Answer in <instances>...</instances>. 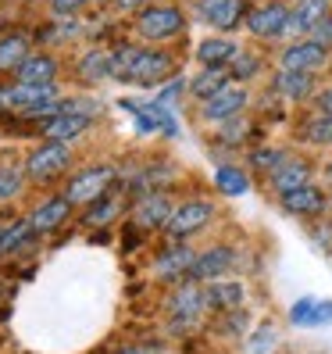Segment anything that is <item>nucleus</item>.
<instances>
[{"instance_id": "a211bd4d", "label": "nucleus", "mask_w": 332, "mask_h": 354, "mask_svg": "<svg viewBox=\"0 0 332 354\" xmlns=\"http://www.w3.org/2000/svg\"><path fill=\"white\" fill-rule=\"evenodd\" d=\"M236 57V47H233V39H225V36H211V39H204V44L197 47V61L204 68H218L225 65V61H233Z\"/></svg>"}, {"instance_id": "4c0bfd02", "label": "nucleus", "mask_w": 332, "mask_h": 354, "mask_svg": "<svg viewBox=\"0 0 332 354\" xmlns=\"http://www.w3.org/2000/svg\"><path fill=\"white\" fill-rule=\"evenodd\" d=\"M318 104H322V111H325V115H332V86H325V90L318 93Z\"/></svg>"}, {"instance_id": "f3484780", "label": "nucleus", "mask_w": 332, "mask_h": 354, "mask_svg": "<svg viewBox=\"0 0 332 354\" xmlns=\"http://www.w3.org/2000/svg\"><path fill=\"white\" fill-rule=\"evenodd\" d=\"M29 57V39L22 32H11L0 39V72H18Z\"/></svg>"}, {"instance_id": "39448f33", "label": "nucleus", "mask_w": 332, "mask_h": 354, "mask_svg": "<svg viewBox=\"0 0 332 354\" xmlns=\"http://www.w3.org/2000/svg\"><path fill=\"white\" fill-rule=\"evenodd\" d=\"M243 8H246L243 0H197V18L218 32H229L243 22V15H246Z\"/></svg>"}, {"instance_id": "aec40b11", "label": "nucleus", "mask_w": 332, "mask_h": 354, "mask_svg": "<svg viewBox=\"0 0 332 354\" xmlns=\"http://www.w3.org/2000/svg\"><path fill=\"white\" fill-rule=\"evenodd\" d=\"M275 90L289 100H304L315 93V79H311V72H279Z\"/></svg>"}, {"instance_id": "b1692460", "label": "nucleus", "mask_w": 332, "mask_h": 354, "mask_svg": "<svg viewBox=\"0 0 332 354\" xmlns=\"http://www.w3.org/2000/svg\"><path fill=\"white\" fill-rule=\"evenodd\" d=\"M215 186L229 197H243L246 190H251V179H246L240 169H233V165H222V169L215 172Z\"/></svg>"}, {"instance_id": "f8f14e48", "label": "nucleus", "mask_w": 332, "mask_h": 354, "mask_svg": "<svg viewBox=\"0 0 332 354\" xmlns=\"http://www.w3.org/2000/svg\"><path fill=\"white\" fill-rule=\"evenodd\" d=\"M57 79V61L50 54H29L26 65L18 68V82H29V86H54Z\"/></svg>"}, {"instance_id": "4468645a", "label": "nucleus", "mask_w": 332, "mask_h": 354, "mask_svg": "<svg viewBox=\"0 0 332 354\" xmlns=\"http://www.w3.org/2000/svg\"><path fill=\"white\" fill-rule=\"evenodd\" d=\"M282 207H286L289 215H304V218L322 215V212H325V194L315 190V186H304V190L286 194V197H282Z\"/></svg>"}, {"instance_id": "e433bc0d", "label": "nucleus", "mask_w": 332, "mask_h": 354, "mask_svg": "<svg viewBox=\"0 0 332 354\" xmlns=\"http://www.w3.org/2000/svg\"><path fill=\"white\" fill-rule=\"evenodd\" d=\"M315 326H332V301H318V308H315Z\"/></svg>"}, {"instance_id": "72a5a7b5", "label": "nucleus", "mask_w": 332, "mask_h": 354, "mask_svg": "<svg viewBox=\"0 0 332 354\" xmlns=\"http://www.w3.org/2000/svg\"><path fill=\"white\" fill-rule=\"evenodd\" d=\"M257 72V57H251V54H240L236 57V68H233V75L236 79H251Z\"/></svg>"}, {"instance_id": "1a4fd4ad", "label": "nucleus", "mask_w": 332, "mask_h": 354, "mask_svg": "<svg viewBox=\"0 0 332 354\" xmlns=\"http://www.w3.org/2000/svg\"><path fill=\"white\" fill-rule=\"evenodd\" d=\"M243 104H246V93H243L240 86H222L215 97H207V100L200 104V115H204L207 122H225V118L240 115Z\"/></svg>"}, {"instance_id": "6ab92c4d", "label": "nucleus", "mask_w": 332, "mask_h": 354, "mask_svg": "<svg viewBox=\"0 0 332 354\" xmlns=\"http://www.w3.org/2000/svg\"><path fill=\"white\" fill-rule=\"evenodd\" d=\"M307 179H311V172H307L304 161H286L279 172H272V183H275V190H279L282 197L293 194V190H304Z\"/></svg>"}, {"instance_id": "9b49d317", "label": "nucleus", "mask_w": 332, "mask_h": 354, "mask_svg": "<svg viewBox=\"0 0 332 354\" xmlns=\"http://www.w3.org/2000/svg\"><path fill=\"white\" fill-rule=\"evenodd\" d=\"M322 18H329V0H300L297 11H289V22L282 36H304L311 32Z\"/></svg>"}, {"instance_id": "7c9ffc66", "label": "nucleus", "mask_w": 332, "mask_h": 354, "mask_svg": "<svg viewBox=\"0 0 332 354\" xmlns=\"http://www.w3.org/2000/svg\"><path fill=\"white\" fill-rule=\"evenodd\" d=\"M18 190H22V176L14 169H0V201L18 197Z\"/></svg>"}, {"instance_id": "4be33fe9", "label": "nucleus", "mask_w": 332, "mask_h": 354, "mask_svg": "<svg viewBox=\"0 0 332 354\" xmlns=\"http://www.w3.org/2000/svg\"><path fill=\"white\" fill-rule=\"evenodd\" d=\"M204 304L236 311V308L243 304V286H240V283H215L211 290H204Z\"/></svg>"}, {"instance_id": "7ed1b4c3", "label": "nucleus", "mask_w": 332, "mask_h": 354, "mask_svg": "<svg viewBox=\"0 0 332 354\" xmlns=\"http://www.w3.org/2000/svg\"><path fill=\"white\" fill-rule=\"evenodd\" d=\"M168 75H172V57L168 54H161V50H139L126 82H136V86H161Z\"/></svg>"}, {"instance_id": "c85d7f7f", "label": "nucleus", "mask_w": 332, "mask_h": 354, "mask_svg": "<svg viewBox=\"0 0 332 354\" xmlns=\"http://www.w3.org/2000/svg\"><path fill=\"white\" fill-rule=\"evenodd\" d=\"M275 329H268V326H261L254 337H246V354H268V351H275Z\"/></svg>"}, {"instance_id": "79ce46f5", "label": "nucleus", "mask_w": 332, "mask_h": 354, "mask_svg": "<svg viewBox=\"0 0 332 354\" xmlns=\"http://www.w3.org/2000/svg\"><path fill=\"white\" fill-rule=\"evenodd\" d=\"M0 236H4V229H0Z\"/></svg>"}, {"instance_id": "9d476101", "label": "nucleus", "mask_w": 332, "mask_h": 354, "mask_svg": "<svg viewBox=\"0 0 332 354\" xmlns=\"http://www.w3.org/2000/svg\"><path fill=\"white\" fill-rule=\"evenodd\" d=\"M86 129H90V115L86 111H57V115L47 118L43 136L57 140V143H68V140H75L79 133H86Z\"/></svg>"}, {"instance_id": "cd10ccee", "label": "nucleus", "mask_w": 332, "mask_h": 354, "mask_svg": "<svg viewBox=\"0 0 332 354\" xmlns=\"http://www.w3.org/2000/svg\"><path fill=\"white\" fill-rule=\"evenodd\" d=\"M315 308H318V297H300L289 308V322L293 326H315Z\"/></svg>"}, {"instance_id": "2f4dec72", "label": "nucleus", "mask_w": 332, "mask_h": 354, "mask_svg": "<svg viewBox=\"0 0 332 354\" xmlns=\"http://www.w3.org/2000/svg\"><path fill=\"white\" fill-rule=\"evenodd\" d=\"M115 215H118V201H100L93 212L86 215V222H90V225H104V222H111Z\"/></svg>"}, {"instance_id": "a878e982", "label": "nucleus", "mask_w": 332, "mask_h": 354, "mask_svg": "<svg viewBox=\"0 0 332 354\" xmlns=\"http://www.w3.org/2000/svg\"><path fill=\"white\" fill-rule=\"evenodd\" d=\"M32 233H36L32 222H14V225H8V229H4V236H0V254H14L22 243L32 240Z\"/></svg>"}, {"instance_id": "412c9836", "label": "nucleus", "mask_w": 332, "mask_h": 354, "mask_svg": "<svg viewBox=\"0 0 332 354\" xmlns=\"http://www.w3.org/2000/svg\"><path fill=\"white\" fill-rule=\"evenodd\" d=\"M204 308V290L190 286V290H179L172 297V315H175V326H186L197 319V311Z\"/></svg>"}, {"instance_id": "ddd939ff", "label": "nucleus", "mask_w": 332, "mask_h": 354, "mask_svg": "<svg viewBox=\"0 0 332 354\" xmlns=\"http://www.w3.org/2000/svg\"><path fill=\"white\" fill-rule=\"evenodd\" d=\"M233 265H236V254L229 251V247H215V251H207V254H197V261H193L190 272H193L197 279H215V276H222V272H229Z\"/></svg>"}, {"instance_id": "5701e85b", "label": "nucleus", "mask_w": 332, "mask_h": 354, "mask_svg": "<svg viewBox=\"0 0 332 354\" xmlns=\"http://www.w3.org/2000/svg\"><path fill=\"white\" fill-rule=\"evenodd\" d=\"M193 261H197L193 251H186V247H175V251H168V254H161V258H157V276H161V279H172V276H179V272H190Z\"/></svg>"}, {"instance_id": "6e6552de", "label": "nucleus", "mask_w": 332, "mask_h": 354, "mask_svg": "<svg viewBox=\"0 0 332 354\" xmlns=\"http://www.w3.org/2000/svg\"><path fill=\"white\" fill-rule=\"evenodd\" d=\"M329 50L315 39H300V44L282 50V72H318L325 65Z\"/></svg>"}, {"instance_id": "0eeeda50", "label": "nucleus", "mask_w": 332, "mask_h": 354, "mask_svg": "<svg viewBox=\"0 0 332 354\" xmlns=\"http://www.w3.org/2000/svg\"><path fill=\"white\" fill-rule=\"evenodd\" d=\"M286 22H289V8L286 4H264V8H254L251 15H246V29H251L254 36L261 39H275L286 32Z\"/></svg>"}, {"instance_id": "58836bf2", "label": "nucleus", "mask_w": 332, "mask_h": 354, "mask_svg": "<svg viewBox=\"0 0 332 354\" xmlns=\"http://www.w3.org/2000/svg\"><path fill=\"white\" fill-rule=\"evenodd\" d=\"M179 90H182L179 82H172V86H164V90H161V100H175V97H179Z\"/></svg>"}, {"instance_id": "2eb2a0df", "label": "nucleus", "mask_w": 332, "mask_h": 354, "mask_svg": "<svg viewBox=\"0 0 332 354\" xmlns=\"http://www.w3.org/2000/svg\"><path fill=\"white\" fill-rule=\"evenodd\" d=\"M68 207H72L68 197H50L47 204H39V207H36L29 222H32L36 233H50V229H57L61 222L68 218Z\"/></svg>"}, {"instance_id": "bb28decb", "label": "nucleus", "mask_w": 332, "mask_h": 354, "mask_svg": "<svg viewBox=\"0 0 332 354\" xmlns=\"http://www.w3.org/2000/svg\"><path fill=\"white\" fill-rule=\"evenodd\" d=\"M104 75H111V54L93 50V54L82 57V79L97 82V79H104Z\"/></svg>"}, {"instance_id": "473e14b6", "label": "nucleus", "mask_w": 332, "mask_h": 354, "mask_svg": "<svg viewBox=\"0 0 332 354\" xmlns=\"http://www.w3.org/2000/svg\"><path fill=\"white\" fill-rule=\"evenodd\" d=\"M311 39H315V44H322L325 50L332 47V15H329V18H322V22H318L315 29H311Z\"/></svg>"}, {"instance_id": "20e7f679", "label": "nucleus", "mask_w": 332, "mask_h": 354, "mask_svg": "<svg viewBox=\"0 0 332 354\" xmlns=\"http://www.w3.org/2000/svg\"><path fill=\"white\" fill-rule=\"evenodd\" d=\"M211 215H215V207L207 201H186V204H179L172 212V218H168L164 229H168L172 240H182V236L197 233V229H204L207 222H211Z\"/></svg>"}, {"instance_id": "f704fd0d", "label": "nucleus", "mask_w": 332, "mask_h": 354, "mask_svg": "<svg viewBox=\"0 0 332 354\" xmlns=\"http://www.w3.org/2000/svg\"><path fill=\"white\" fill-rule=\"evenodd\" d=\"M50 8H54L57 18H68V15H75V11L86 8V0H50Z\"/></svg>"}, {"instance_id": "f03ea898", "label": "nucleus", "mask_w": 332, "mask_h": 354, "mask_svg": "<svg viewBox=\"0 0 332 354\" xmlns=\"http://www.w3.org/2000/svg\"><path fill=\"white\" fill-rule=\"evenodd\" d=\"M68 158H72L68 143L47 140L43 147H36V151L29 154V161H26V176H29V179H54V176H61V172L68 169Z\"/></svg>"}, {"instance_id": "ea45409f", "label": "nucleus", "mask_w": 332, "mask_h": 354, "mask_svg": "<svg viewBox=\"0 0 332 354\" xmlns=\"http://www.w3.org/2000/svg\"><path fill=\"white\" fill-rule=\"evenodd\" d=\"M115 4H118V8H126V11H133V8H143L147 0H115Z\"/></svg>"}, {"instance_id": "f257e3e1", "label": "nucleus", "mask_w": 332, "mask_h": 354, "mask_svg": "<svg viewBox=\"0 0 332 354\" xmlns=\"http://www.w3.org/2000/svg\"><path fill=\"white\" fill-rule=\"evenodd\" d=\"M186 26V18L175 4H157V8H147V11H139L136 18V29L143 39H150V44H161V39H172L179 36Z\"/></svg>"}, {"instance_id": "dca6fc26", "label": "nucleus", "mask_w": 332, "mask_h": 354, "mask_svg": "<svg viewBox=\"0 0 332 354\" xmlns=\"http://www.w3.org/2000/svg\"><path fill=\"white\" fill-rule=\"evenodd\" d=\"M172 201L164 197V194H150V197H143V204H139V222L147 225V229H161V225H168V218H172Z\"/></svg>"}, {"instance_id": "393cba45", "label": "nucleus", "mask_w": 332, "mask_h": 354, "mask_svg": "<svg viewBox=\"0 0 332 354\" xmlns=\"http://www.w3.org/2000/svg\"><path fill=\"white\" fill-rule=\"evenodd\" d=\"M222 82H225V72H222V68H204V72L190 82V93L200 97V100H207V97H215V93L222 90Z\"/></svg>"}, {"instance_id": "c9c22d12", "label": "nucleus", "mask_w": 332, "mask_h": 354, "mask_svg": "<svg viewBox=\"0 0 332 354\" xmlns=\"http://www.w3.org/2000/svg\"><path fill=\"white\" fill-rule=\"evenodd\" d=\"M254 165H261V169H282V154L279 151H257L254 154Z\"/></svg>"}, {"instance_id": "a19ab883", "label": "nucleus", "mask_w": 332, "mask_h": 354, "mask_svg": "<svg viewBox=\"0 0 332 354\" xmlns=\"http://www.w3.org/2000/svg\"><path fill=\"white\" fill-rule=\"evenodd\" d=\"M121 354H147V351H121Z\"/></svg>"}, {"instance_id": "c756f323", "label": "nucleus", "mask_w": 332, "mask_h": 354, "mask_svg": "<svg viewBox=\"0 0 332 354\" xmlns=\"http://www.w3.org/2000/svg\"><path fill=\"white\" fill-rule=\"evenodd\" d=\"M307 140H315V143H332V115H318L315 122L307 126Z\"/></svg>"}, {"instance_id": "423d86ee", "label": "nucleus", "mask_w": 332, "mask_h": 354, "mask_svg": "<svg viewBox=\"0 0 332 354\" xmlns=\"http://www.w3.org/2000/svg\"><path fill=\"white\" fill-rule=\"evenodd\" d=\"M111 179H115V169H108V165H93V169H86V172H79L72 183H68V201L72 204H90V201H97L104 190L111 186Z\"/></svg>"}]
</instances>
